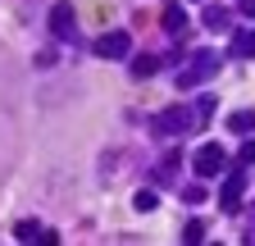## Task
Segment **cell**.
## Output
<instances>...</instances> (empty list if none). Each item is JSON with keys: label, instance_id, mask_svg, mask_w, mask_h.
<instances>
[{"label": "cell", "instance_id": "cell-14", "mask_svg": "<svg viewBox=\"0 0 255 246\" xmlns=\"http://www.w3.org/2000/svg\"><path fill=\"white\" fill-rule=\"evenodd\" d=\"M178 164H182V160H178V155H169L164 164H159V169H155V182H173V173H178Z\"/></svg>", "mask_w": 255, "mask_h": 246}, {"label": "cell", "instance_id": "cell-5", "mask_svg": "<svg viewBox=\"0 0 255 246\" xmlns=\"http://www.w3.org/2000/svg\"><path fill=\"white\" fill-rule=\"evenodd\" d=\"M242 196H246V173H242V169H233L228 178H223V192H219V205L228 210V214H237V210H242Z\"/></svg>", "mask_w": 255, "mask_h": 246}, {"label": "cell", "instance_id": "cell-11", "mask_svg": "<svg viewBox=\"0 0 255 246\" xmlns=\"http://www.w3.org/2000/svg\"><path fill=\"white\" fill-rule=\"evenodd\" d=\"M228 128H233V132H251V128H255V110H237V114L228 119Z\"/></svg>", "mask_w": 255, "mask_h": 246}, {"label": "cell", "instance_id": "cell-18", "mask_svg": "<svg viewBox=\"0 0 255 246\" xmlns=\"http://www.w3.org/2000/svg\"><path fill=\"white\" fill-rule=\"evenodd\" d=\"M242 9H246V18H255V0H242Z\"/></svg>", "mask_w": 255, "mask_h": 246}, {"label": "cell", "instance_id": "cell-13", "mask_svg": "<svg viewBox=\"0 0 255 246\" xmlns=\"http://www.w3.org/2000/svg\"><path fill=\"white\" fill-rule=\"evenodd\" d=\"M37 233H41V224H37V219H23V224L14 228V237H18V242H37Z\"/></svg>", "mask_w": 255, "mask_h": 246}, {"label": "cell", "instance_id": "cell-12", "mask_svg": "<svg viewBox=\"0 0 255 246\" xmlns=\"http://www.w3.org/2000/svg\"><path fill=\"white\" fill-rule=\"evenodd\" d=\"M182 242H187V246H196V242H205V224H201V219H191V224L182 228Z\"/></svg>", "mask_w": 255, "mask_h": 246}, {"label": "cell", "instance_id": "cell-8", "mask_svg": "<svg viewBox=\"0 0 255 246\" xmlns=\"http://www.w3.org/2000/svg\"><path fill=\"white\" fill-rule=\"evenodd\" d=\"M159 64H164L159 55H137V59H132V78H155Z\"/></svg>", "mask_w": 255, "mask_h": 246}, {"label": "cell", "instance_id": "cell-15", "mask_svg": "<svg viewBox=\"0 0 255 246\" xmlns=\"http://www.w3.org/2000/svg\"><path fill=\"white\" fill-rule=\"evenodd\" d=\"M132 205H137V210H141V214H150V210H155V205H159V196H155V192H150V187H146V192H137V196H132Z\"/></svg>", "mask_w": 255, "mask_h": 246}, {"label": "cell", "instance_id": "cell-9", "mask_svg": "<svg viewBox=\"0 0 255 246\" xmlns=\"http://www.w3.org/2000/svg\"><path fill=\"white\" fill-rule=\"evenodd\" d=\"M205 27H210V32H228V27H233L228 23V9H223V5H210L205 9Z\"/></svg>", "mask_w": 255, "mask_h": 246}, {"label": "cell", "instance_id": "cell-2", "mask_svg": "<svg viewBox=\"0 0 255 246\" xmlns=\"http://www.w3.org/2000/svg\"><path fill=\"white\" fill-rule=\"evenodd\" d=\"M214 73H219V55H214V50H196V55L187 59V69L178 73V87L187 91V87H196V82H205V78H214Z\"/></svg>", "mask_w": 255, "mask_h": 246}, {"label": "cell", "instance_id": "cell-17", "mask_svg": "<svg viewBox=\"0 0 255 246\" xmlns=\"http://www.w3.org/2000/svg\"><path fill=\"white\" fill-rule=\"evenodd\" d=\"M242 160H246V164H255V141H246V146H242Z\"/></svg>", "mask_w": 255, "mask_h": 246}, {"label": "cell", "instance_id": "cell-16", "mask_svg": "<svg viewBox=\"0 0 255 246\" xmlns=\"http://www.w3.org/2000/svg\"><path fill=\"white\" fill-rule=\"evenodd\" d=\"M55 242H59V233H50V228H41V233H37V246H55Z\"/></svg>", "mask_w": 255, "mask_h": 246}, {"label": "cell", "instance_id": "cell-10", "mask_svg": "<svg viewBox=\"0 0 255 246\" xmlns=\"http://www.w3.org/2000/svg\"><path fill=\"white\" fill-rule=\"evenodd\" d=\"M182 27H187V14H182V5H169V9H164V32H173V37H178Z\"/></svg>", "mask_w": 255, "mask_h": 246}, {"label": "cell", "instance_id": "cell-1", "mask_svg": "<svg viewBox=\"0 0 255 246\" xmlns=\"http://www.w3.org/2000/svg\"><path fill=\"white\" fill-rule=\"evenodd\" d=\"M196 105H173V110H159L155 114V132L159 137H182L187 128H196Z\"/></svg>", "mask_w": 255, "mask_h": 246}, {"label": "cell", "instance_id": "cell-3", "mask_svg": "<svg viewBox=\"0 0 255 246\" xmlns=\"http://www.w3.org/2000/svg\"><path fill=\"white\" fill-rule=\"evenodd\" d=\"M223 164H228V155H223V146H219V141H205V146L196 150V160H191L196 178H214V173H223Z\"/></svg>", "mask_w": 255, "mask_h": 246}, {"label": "cell", "instance_id": "cell-6", "mask_svg": "<svg viewBox=\"0 0 255 246\" xmlns=\"http://www.w3.org/2000/svg\"><path fill=\"white\" fill-rule=\"evenodd\" d=\"M128 50H132V37H128V32H105V37H96V55H101V59H123Z\"/></svg>", "mask_w": 255, "mask_h": 246}, {"label": "cell", "instance_id": "cell-4", "mask_svg": "<svg viewBox=\"0 0 255 246\" xmlns=\"http://www.w3.org/2000/svg\"><path fill=\"white\" fill-rule=\"evenodd\" d=\"M50 32L59 41H78V18H73V5H69V0H59V5L50 9Z\"/></svg>", "mask_w": 255, "mask_h": 246}, {"label": "cell", "instance_id": "cell-7", "mask_svg": "<svg viewBox=\"0 0 255 246\" xmlns=\"http://www.w3.org/2000/svg\"><path fill=\"white\" fill-rule=\"evenodd\" d=\"M237 59H251L255 55V27H237V32H233V46H228Z\"/></svg>", "mask_w": 255, "mask_h": 246}]
</instances>
